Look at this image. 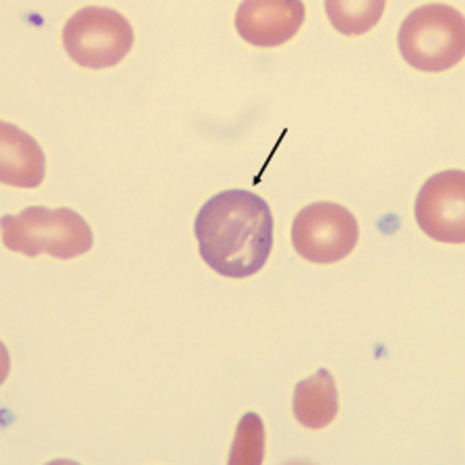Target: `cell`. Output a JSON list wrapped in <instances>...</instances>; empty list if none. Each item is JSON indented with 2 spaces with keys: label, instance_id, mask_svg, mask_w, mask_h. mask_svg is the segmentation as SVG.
<instances>
[{
  "label": "cell",
  "instance_id": "cell-1",
  "mask_svg": "<svg viewBox=\"0 0 465 465\" xmlns=\"http://www.w3.org/2000/svg\"><path fill=\"white\" fill-rule=\"evenodd\" d=\"M199 254L215 273L244 280L259 273L273 251V215L251 191H223L194 220Z\"/></svg>",
  "mask_w": 465,
  "mask_h": 465
},
{
  "label": "cell",
  "instance_id": "cell-2",
  "mask_svg": "<svg viewBox=\"0 0 465 465\" xmlns=\"http://www.w3.org/2000/svg\"><path fill=\"white\" fill-rule=\"evenodd\" d=\"M0 226L6 249L25 257L50 254L69 261L94 246V232L85 217L69 207H27L19 215L5 213Z\"/></svg>",
  "mask_w": 465,
  "mask_h": 465
},
{
  "label": "cell",
  "instance_id": "cell-3",
  "mask_svg": "<svg viewBox=\"0 0 465 465\" xmlns=\"http://www.w3.org/2000/svg\"><path fill=\"white\" fill-rule=\"evenodd\" d=\"M397 46L410 66L442 73L465 56V19L455 6L432 3L411 11L400 27Z\"/></svg>",
  "mask_w": 465,
  "mask_h": 465
},
{
  "label": "cell",
  "instance_id": "cell-4",
  "mask_svg": "<svg viewBox=\"0 0 465 465\" xmlns=\"http://www.w3.org/2000/svg\"><path fill=\"white\" fill-rule=\"evenodd\" d=\"M134 32L123 13L85 6L71 15L63 29L66 54L84 69H110L129 54Z\"/></svg>",
  "mask_w": 465,
  "mask_h": 465
},
{
  "label": "cell",
  "instance_id": "cell-5",
  "mask_svg": "<svg viewBox=\"0 0 465 465\" xmlns=\"http://www.w3.org/2000/svg\"><path fill=\"white\" fill-rule=\"evenodd\" d=\"M358 236L360 228L354 213L331 201L306 205L292 223L294 251L317 265H331L346 259L356 249Z\"/></svg>",
  "mask_w": 465,
  "mask_h": 465
},
{
  "label": "cell",
  "instance_id": "cell-6",
  "mask_svg": "<svg viewBox=\"0 0 465 465\" xmlns=\"http://www.w3.org/2000/svg\"><path fill=\"white\" fill-rule=\"evenodd\" d=\"M420 230L447 244L465 242V172L445 170L430 176L414 205Z\"/></svg>",
  "mask_w": 465,
  "mask_h": 465
},
{
  "label": "cell",
  "instance_id": "cell-7",
  "mask_svg": "<svg viewBox=\"0 0 465 465\" xmlns=\"http://www.w3.org/2000/svg\"><path fill=\"white\" fill-rule=\"evenodd\" d=\"M304 3H262L246 0L236 11V32L246 44L259 48H275L290 42L304 25Z\"/></svg>",
  "mask_w": 465,
  "mask_h": 465
},
{
  "label": "cell",
  "instance_id": "cell-8",
  "mask_svg": "<svg viewBox=\"0 0 465 465\" xmlns=\"http://www.w3.org/2000/svg\"><path fill=\"white\" fill-rule=\"evenodd\" d=\"M46 176V155L37 141L11 123L0 124V180L15 189H37Z\"/></svg>",
  "mask_w": 465,
  "mask_h": 465
},
{
  "label": "cell",
  "instance_id": "cell-9",
  "mask_svg": "<svg viewBox=\"0 0 465 465\" xmlns=\"http://www.w3.org/2000/svg\"><path fill=\"white\" fill-rule=\"evenodd\" d=\"M292 410L304 429H327L340 411V395H337L333 374L321 369L312 377L300 381L292 397Z\"/></svg>",
  "mask_w": 465,
  "mask_h": 465
},
{
  "label": "cell",
  "instance_id": "cell-10",
  "mask_svg": "<svg viewBox=\"0 0 465 465\" xmlns=\"http://www.w3.org/2000/svg\"><path fill=\"white\" fill-rule=\"evenodd\" d=\"M327 17L337 32L343 35H362L379 24L385 13V0L372 3H343V0H327Z\"/></svg>",
  "mask_w": 465,
  "mask_h": 465
},
{
  "label": "cell",
  "instance_id": "cell-11",
  "mask_svg": "<svg viewBox=\"0 0 465 465\" xmlns=\"http://www.w3.org/2000/svg\"><path fill=\"white\" fill-rule=\"evenodd\" d=\"M265 457V426L254 411H246L238 422L236 437L232 442L230 465H261Z\"/></svg>",
  "mask_w": 465,
  "mask_h": 465
}]
</instances>
